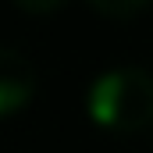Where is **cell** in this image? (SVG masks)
<instances>
[{"label": "cell", "instance_id": "cell-1", "mask_svg": "<svg viewBox=\"0 0 153 153\" xmlns=\"http://www.w3.org/2000/svg\"><path fill=\"white\" fill-rule=\"evenodd\" d=\"M85 111L103 132H143L153 125V78L139 68H111L89 85Z\"/></svg>", "mask_w": 153, "mask_h": 153}, {"label": "cell", "instance_id": "cell-2", "mask_svg": "<svg viewBox=\"0 0 153 153\" xmlns=\"http://www.w3.org/2000/svg\"><path fill=\"white\" fill-rule=\"evenodd\" d=\"M36 93V71L29 64V57L14 46L0 50V111L14 117L22 107H29Z\"/></svg>", "mask_w": 153, "mask_h": 153}, {"label": "cell", "instance_id": "cell-3", "mask_svg": "<svg viewBox=\"0 0 153 153\" xmlns=\"http://www.w3.org/2000/svg\"><path fill=\"white\" fill-rule=\"evenodd\" d=\"M100 14H107V18H132V14H139L143 7H150L153 0H89Z\"/></svg>", "mask_w": 153, "mask_h": 153}, {"label": "cell", "instance_id": "cell-4", "mask_svg": "<svg viewBox=\"0 0 153 153\" xmlns=\"http://www.w3.org/2000/svg\"><path fill=\"white\" fill-rule=\"evenodd\" d=\"M68 0H14V7L18 11H25V14H53L57 7H64Z\"/></svg>", "mask_w": 153, "mask_h": 153}]
</instances>
